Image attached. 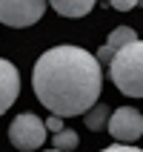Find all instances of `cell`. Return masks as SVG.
<instances>
[{
    "instance_id": "3957f363",
    "label": "cell",
    "mask_w": 143,
    "mask_h": 152,
    "mask_svg": "<svg viewBox=\"0 0 143 152\" xmlns=\"http://www.w3.org/2000/svg\"><path fill=\"white\" fill-rule=\"evenodd\" d=\"M9 141L12 146H17L20 152H34L46 144V124L32 112H23L12 121L9 126Z\"/></svg>"
},
{
    "instance_id": "8992f818",
    "label": "cell",
    "mask_w": 143,
    "mask_h": 152,
    "mask_svg": "<svg viewBox=\"0 0 143 152\" xmlns=\"http://www.w3.org/2000/svg\"><path fill=\"white\" fill-rule=\"evenodd\" d=\"M17 95H20V72H17L15 63L0 58V115L6 109H12Z\"/></svg>"
},
{
    "instance_id": "9c48e42d",
    "label": "cell",
    "mask_w": 143,
    "mask_h": 152,
    "mask_svg": "<svg viewBox=\"0 0 143 152\" xmlns=\"http://www.w3.org/2000/svg\"><path fill=\"white\" fill-rule=\"evenodd\" d=\"M135 40H137V32H135V29H129V26H118V29L106 37V43H103V46L115 55L118 49H123L126 43H135Z\"/></svg>"
},
{
    "instance_id": "7c38bea8",
    "label": "cell",
    "mask_w": 143,
    "mask_h": 152,
    "mask_svg": "<svg viewBox=\"0 0 143 152\" xmlns=\"http://www.w3.org/2000/svg\"><path fill=\"white\" fill-rule=\"evenodd\" d=\"M100 152H143V149H137V146H132V144H112V146H106V149H100Z\"/></svg>"
},
{
    "instance_id": "ba28073f",
    "label": "cell",
    "mask_w": 143,
    "mask_h": 152,
    "mask_svg": "<svg viewBox=\"0 0 143 152\" xmlns=\"http://www.w3.org/2000/svg\"><path fill=\"white\" fill-rule=\"evenodd\" d=\"M109 115H112V106H106V103H94V106H89V109L83 112V124H86V129L100 132V129L109 124Z\"/></svg>"
},
{
    "instance_id": "30bf717a",
    "label": "cell",
    "mask_w": 143,
    "mask_h": 152,
    "mask_svg": "<svg viewBox=\"0 0 143 152\" xmlns=\"http://www.w3.org/2000/svg\"><path fill=\"white\" fill-rule=\"evenodd\" d=\"M52 144H54L57 152H72L77 146V132L75 129H60V132L52 135Z\"/></svg>"
},
{
    "instance_id": "5bb4252c",
    "label": "cell",
    "mask_w": 143,
    "mask_h": 152,
    "mask_svg": "<svg viewBox=\"0 0 143 152\" xmlns=\"http://www.w3.org/2000/svg\"><path fill=\"white\" fill-rule=\"evenodd\" d=\"M137 6H143V0H137Z\"/></svg>"
},
{
    "instance_id": "6da1fadb",
    "label": "cell",
    "mask_w": 143,
    "mask_h": 152,
    "mask_svg": "<svg viewBox=\"0 0 143 152\" xmlns=\"http://www.w3.org/2000/svg\"><path fill=\"white\" fill-rule=\"evenodd\" d=\"M103 69L92 52L80 46H54L37 58L32 89L37 101L57 118H75L97 103Z\"/></svg>"
},
{
    "instance_id": "277c9868",
    "label": "cell",
    "mask_w": 143,
    "mask_h": 152,
    "mask_svg": "<svg viewBox=\"0 0 143 152\" xmlns=\"http://www.w3.org/2000/svg\"><path fill=\"white\" fill-rule=\"evenodd\" d=\"M46 6V0H0V23L12 29H26L43 17Z\"/></svg>"
},
{
    "instance_id": "7a4b0ae2",
    "label": "cell",
    "mask_w": 143,
    "mask_h": 152,
    "mask_svg": "<svg viewBox=\"0 0 143 152\" xmlns=\"http://www.w3.org/2000/svg\"><path fill=\"white\" fill-rule=\"evenodd\" d=\"M109 75L123 95L143 98V40L126 43L109 60Z\"/></svg>"
},
{
    "instance_id": "4fadbf2b",
    "label": "cell",
    "mask_w": 143,
    "mask_h": 152,
    "mask_svg": "<svg viewBox=\"0 0 143 152\" xmlns=\"http://www.w3.org/2000/svg\"><path fill=\"white\" fill-rule=\"evenodd\" d=\"M46 124V132H60L63 129V118H57V115H52L49 121H43Z\"/></svg>"
},
{
    "instance_id": "52a82bcc",
    "label": "cell",
    "mask_w": 143,
    "mask_h": 152,
    "mask_svg": "<svg viewBox=\"0 0 143 152\" xmlns=\"http://www.w3.org/2000/svg\"><path fill=\"white\" fill-rule=\"evenodd\" d=\"M57 15L63 17H72V20H77V17H86L89 12L94 9V3L97 0H46Z\"/></svg>"
},
{
    "instance_id": "8fae6325",
    "label": "cell",
    "mask_w": 143,
    "mask_h": 152,
    "mask_svg": "<svg viewBox=\"0 0 143 152\" xmlns=\"http://www.w3.org/2000/svg\"><path fill=\"white\" fill-rule=\"evenodd\" d=\"M112 9H118V12H129V9L137 6V0H109Z\"/></svg>"
},
{
    "instance_id": "5b68a950",
    "label": "cell",
    "mask_w": 143,
    "mask_h": 152,
    "mask_svg": "<svg viewBox=\"0 0 143 152\" xmlns=\"http://www.w3.org/2000/svg\"><path fill=\"white\" fill-rule=\"evenodd\" d=\"M106 129L118 144H135L143 135V112L135 109V106H120L109 115Z\"/></svg>"
},
{
    "instance_id": "9a60e30c",
    "label": "cell",
    "mask_w": 143,
    "mask_h": 152,
    "mask_svg": "<svg viewBox=\"0 0 143 152\" xmlns=\"http://www.w3.org/2000/svg\"><path fill=\"white\" fill-rule=\"evenodd\" d=\"M49 152H57V149H49Z\"/></svg>"
}]
</instances>
